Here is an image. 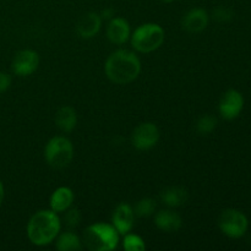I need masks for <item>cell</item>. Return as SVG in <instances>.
Returning <instances> with one entry per match:
<instances>
[{
  "label": "cell",
  "mask_w": 251,
  "mask_h": 251,
  "mask_svg": "<svg viewBox=\"0 0 251 251\" xmlns=\"http://www.w3.org/2000/svg\"><path fill=\"white\" fill-rule=\"evenodd\" d=\"M107 77L118 85H127L137 78L141 63L137 55L126 49H119L109 55L104 65Z\"/></svg>",
  "instance_id": "obj_1"
},
{
  "label": "cell",
  "mask_w": 251,
  "mask_h": 251,
  "mask_svg": "<svg viewBox=\"0 0 251 251\" xmlns=\"http://www.w3.org/2000/svg\"><path fill=\"white\" fill-rule=\"evenodd\" d=\"M60 227V220L54 211H38L27 225V237L32 244L43 247L58 237Z\"/></svg>",
  "instance_id": "obj_2"
},
{
  "label": "cell",
  "mask_w": 251,
  "mask_h": 251,
  "mask_svg": "<svg viewBox=\"0 0 251 251\" xmlns=\"http://www.w3.org/2000/svg\"><path fill=\"white\" fill-rule=\"evenodd\" d=\"M119 243V233L114 226L107 223H96L85 229L82 244L91 251L114 250Z\"/></svg>",
  "instance_id": "obj_3"
},
{
  "label": "cell",
  "mask_w": 251,
  "mask_h": 251,
  "mask_svg": "<svg viewBox=\"0 0 251 251\" xmlns=\"http://www.w3.org/2000/svg\"><path fill=\"white\" fill-rule=\"evenodd\" d=\"M164 42V31L157 24H145L135 29L131 36V46L140 53L157 50Z\"/></svg>",
  "instance_id": "obj_4"
},
{
  "label": "cell",
  "mask_w": 251,
  "mask_h": 251,
  "mask_svg": "<svg viewBox=\"0 0 251 251\" xmlns=\"http://www.w3.org/2000/svg\"><path fill=\"white\" fill-rule=\"evenodd\" d=\"M46 161L51 168L63 169L71 163L74 157V146L69 139L55 136L49 140L44 150Z\"/></svg>",
  "instance_id": "obj_5"
},
{
  "label": "cell",
  "mask_w": 251,
  "mask_h": 251,
  "mask_svg": "<svg viewBox=\"0 0 251 251\" xmlns=\"http://www.w3.org/2000/svg\"><path fill=\"white\" fill-rule=\"evenodd\" d=\"M218 227L221 232L227 237L238 239L244 237L249 228L248 217L239 210L235 208H227L221 213L218 218Z\"/></svg>",
  "instance_id": "obj_6"
},
{
  "label": "cell",
  "mask_w": 251,
  "mask_h": 251,
  "mask_svg": "<svg viewBox=\"0 0 251 251\" xmlns=\"http://www.w3.org/2000/svg\"><path fill=\"white\" fill-rule=\"evenodd\" d=\"M159 140V130L153 123H142L131 135V144L140 151H146L157 145Z\"/></svg>",
  "instance_id": "obj_7"
},
{
  "label": "cell",
  "mask_w": 251,
  "mask_h": 251,
  "mask_svg": "<svg viewBox=\"0 0 251 251\" xmlns=\"http://www.w3.org/2000/svg\"><path fill=\"white\" fill-rule=\"evenodd\" d=\"M244 108V97L237 90H228L223 93L218 104V110L223 119L233 120L238 118Z\"/></svg>",
  "instance_id": "obj_8"
},
{
  "label": "cell",
  "mask_w": 251,
  "mask_h": 251,
  "mask_svg": "<svg viewBox=\"0 0 251 251\" xmlns=\"http://www.w3.org/2000/svg\"><path fill=\"white\" fill-rule=\"evenodd\" d=\"M39 64L38 54L31 49H25V50L19 51L14 56L12 60V71L17 76H29L37 70Z\"/></svg>",
  "instance_id": "obj_9"
},
{
  "label": "cell",
  "mask_w": 251,
  "mask_h": 251,
  "mask_svg": "<svg viewBox=\"0 0 251 251\" xmlns=\"http://www.w3.org/2000/svg\"><path fill=\"white\" fill-rule=\"evenodd\" d=\"M208 21H210V17H208L207 11L201 7H196V9L189 10L184 15L181 20V27L189 33H200L208 26Z\"/></svg>",
  "instance_id": "obj_10"
},
{
  "label": "cell",
  "mask_w": 251,
  "mask_h": 251,
  "mask_svg": "<svg viewBox=\"0 0 251 251\" xmlns=\"http://www.w3.org/2000/svg\"><path fill=\"white\" fill-rule=\"evenodd\" d=\"M112 222L119 234H127L132 229L135 223V213L131 206L127 205V203L118 205L113 212Z\"/></svg>",
  "instance_id": "obj_11"
},
{
  "label": "cell",
  "mask_w": 251,
  "mask_h": 251,
  "mask_svg": "<svg viewBox=\"0 0 251 251\" xmlns=\"http://www.w3.org/2000/svg\"><path fill=\"white\" fill-rule=\"evenodd\" d=\"M107 37L113 44L122 46L126 43L130 37L129 22L123 17H113L108 25Z\"/></svg>",
  "instance_id": "obj_12"
},
{
  "label": "cell",
  "mask_w": 251,
  "mask_h": 251,
  "mask_svg": "<svg viewBox=\"0 0 251 251\" xmlns=\"http://www.w3.org/2000/svg\"><path fill=\"white\" fill-rule=\"evenodd\" d=\"M100 26H102V17H100V15L96 14V12H88V14L83 15L78 20L76 31H77L80 37L85 39H90L93 38L100 32Z\"/></svg>",
  "instance_id": "obj_13"
},
{
  "label": "cell",
  "mask_w": 251,
  "mask_h": 251,
  "mask_svg": "<svg viewBox=\"0 0 251 251\" xmlns=\"http://www.w3.org/2000/svg\"><path fill=\"white\" fill-rule=\"evenodd\" d=\"M154 223L161 230L166 233H176L181 228L183 221L176 212L171 210L159 211L154 218Z\"/></svg>",
  "instance_id": "obj_14"
},
{
  "label": "cell",
  "mask_w": 251,
  "mask_h": 251,
  "mask_svg": "<svg viewBox=\"0 0 251 251\" xmlns=\"http://www.w3.org/2000/svg\"><path fill=\"white\" fill-rule=\"evenodd\" d=\"M74 202V193L70 188L66 186H61V188L56 189L53 193L50 198V207L51 211L55 213L65 212L68 208Z\"/></svg>",
  "instance_id": "obj_15"
},
{
  "label": "cell",
  "mask_w": 251,
  "mask_h": 251,
  "mask_svg": "<svg viewBox=\"0 0 251 251\" xmlns=\"http://www.w3.org/2000/svg\"><path fill=\"white\" fill-rule=\"evenodd\" d=\"M188 191L181 186H169L161 193V200L168 207H180L188 201Z\"/></svg>",
  "instance_id": "obj_16"
},
{
  "label": "cell",
  "mask_w": 251,
  "mask_h": 251,
  "mask_svg": "<svg viewBox=\"0 0 251 251\" xmlns=\"http://www.w3.org/2000/svg\"><path fill=\"white\" fill-rule=\"evenodd\" d=\"M76 123H77V115L74 108L65 105L56 112L55 124L63 132L73 131L76 126Z\"/></svg>",
  "instance_id": "obj_17"
},
{
  "label": "cell",
  "mask_w": 251,
  "mask_h": 251,
  "mask_svg": "<svg viewBox=\"0 0 251 251\" xmlns=\"http://www.w3.org/2000/svg\"><path fill=\"white\" fill-rule=\"evenodd\" d=\"M55 248L60 251H76L82 249V240L71 232H65L58 238Z\"/></svg>",
  "instance_id": "obj_18"
},
{
  "label": "cell",
  "mask_w": 251,
  "mask_h": 251,
  "mask_svg": "<svg viewBox=\"0 0 251 251\" xmlns=\"http://www.w3.org/2000/svg\"><path fill=\"white\" fill-rule=\"evenodd\" d=\"M154 210H156V201L151 198H145L136 203L134 213L137 217H149L153 215Z\"/></svg>",
  "instance_id": "obj_19"
},
{
  "label": "cell",
  "mask_w": 251,
  "mask_h": 251,
  "mask_svg": "<svg viewBox=\"0 0 251 251\" xmlns=\"http://www.w3.org/2000/svg\"><path fill=\"white\" fill-rule=\"evenodd\" d=\"M217 126V119L213 115H203L196 122V131L200 135H208Z\"/></svg>",
  "instance_id": "obj_20"
},
{
  "label": "cell",
  "mask_w": 251,
  "mask_h": 251,
  "mask_svg": "<svg viewBox=\"0 0 251 251\" xmlns=\"http://www.w3.org/2000/svg\"><path fill=\"white\" fill-rule=\"evenodd\" d=\"M123 248L127 251H144L146 249L145 242L142 238L136 234H125L124 240H123Z\"/></svg>",
  "instance_id": "obj_21"
},
{
  "label": "cell",
  "mask_w": 251,
  "mask_h": 251,
  "mask_svg": "<svg viewBox=\"0 0 251 251\" xmlns=\"http://www.w3.org/2000/svg\"><path fill=\"white\" fill-rule=\"evenodd\" d=\"M65 216H64V222H65L66 227H69L70 229L76 228L81 222V213L77 208H68L65 211Z\"/></svg>",
  "instance_id": "obj_22"
},
{
  "label": "cell",
  "mask_w": 251,
  "mask_h": 251,
  "mask_svg": "<svg viewBox=\"0 0 251 251\" xmlns=\"http://www.w3.org/2000/svg\"><path fill=\"white\" fill-rule=\"evenodd\" d=\"M213 19L220 22H227L233 19V11L226 6H220L213 10Z\"/></svg>",
  "instance_id": "obj_23"
},
{
  "label": "cell",
  "mask_w": 251,
  "mask_h": 251,
  "mask_svg": "<svg viewBox=\"0 0 251 251\" xmlns=\"http://www.w3.org/2000/svg\"><path fill=\"white\" fill-rule=\"evenodd\" d=\"M10 85H11V77H10L9 74L0 71V95L7 91Z\"/></svg>",
  "instance_id": "obj_24"
},
{
  "label": "cell",
  "mask_w": 251,
  "mask_h": 251,
  "mask_svg": "<svg viewBox=\"0 0 251 251\" xmlns=\"http://www.w3.org/2000/svg\"><path fill=\"white\" fill-rule=\"evenodd\" d=\"M100 17H102V19H105V20H112L113 17H114V10H113V9L103 10Z\"/></svg>",
  "instance_id": "obj_25"
},
{
  "label": "cell",
  "mask_w": 251,
  "mask_h": 251,
  "mask_svg": "<svg viewBox=\"0 0 251 251\" xmlns=\"http://www.w3.org/2000/svg\"><path fill=\"white\" fill-rule=\"evenodd\" d=\"M2 200H4V186H2V183L0 181V206H1Z\"/></svg>",
  "instance_id": "obj_26"
},
{
  "label": "cell",
  "mask_w": 251,
  "mask_h": 251,
  "mask_svg": "<svg viewBox=\"0 0 251 251\" xmlns=\"http://www.w3.org/2000/svg\"><path fill=\"white\" fill-rule=\"evenodd\" d=\"M159 1H162V2H167V4H168V2H173L174 0H159Z\"/></svg>",
  "instance_id": "obj_27"
}]
</instances>
